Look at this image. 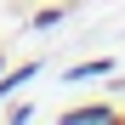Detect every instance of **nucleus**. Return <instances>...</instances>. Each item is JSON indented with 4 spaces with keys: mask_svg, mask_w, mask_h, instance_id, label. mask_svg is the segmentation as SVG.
I'll return each mask as SVG.
<instances>
[{
    "mask_svg": "<svg viewBox=\"0 0 125 125\" xmlns=\"http://www.w3.org/2000/svg\"><path fill=\"white\" fill-rule=\"evenodd\" d=\"M62 17H68V6H40V11L29 17V29H57Z\"/></svg>",
    "mask_w": 125,
    "mask_h": 125,
    "instance_id": "obj_4",
    "label": "nucleus"
},
{
    "mask_svg": "<svg viewBox=\"0 0 125 125\" xmlns=\"http://www.w3.org/2000/svg\"><path fill=\"white\" fill-rule=\"evenodd\" d=\"M125 119L114 102H74V108H62V125H114Z\"/></svg>",
    "mask_w": 125,
    "mask_h": 125,
    "instance_id": "obj_1",
    "label": "nucleus"
},
{
    "mask_svg": "<svg viewBox=\"0 0 125 125\" xmlns=\"http://www.w3.org/2000/svg\"><path fill=\"white\" fill-rule=\"evenodd\" d=\"M40 68H46V62H40V57H29L23 68H0V102H6V97H11L17 85H29V80H34Z\"/></svg>",
    "mask_w": 125,
    "mask_h": 125,
    "instance_id": "obj_2",
    "label": "nucleus"
},
{
    "mask_svg": "<svg viewBox=\"0 0 125 125\" xmlns=\"http://www.w3.org/2000/svg\"><path fill=\"white\" fill-rule=\"evenodd\" d=\"M0 68H6V57H0Z\"/></svg>",
    "mask_w": 125,
    "mask_h": 125,
    "instance_id": "obj_6",
    "label": "nucleus"
},
{
    "mask_svg": "<svg viewBox=\"0 0 125 125\" xmlns=\"http://www.w3.org/2000/svg\"><path fill=\"white\" fill-rule=\"evenodd\" d=\"M6 119H11V125H23V119H34V102H11V108H6Z\"/></svg>",
    "mask_w": 125,
    "mask_h": 125,
    "instance_id": "obj_5",
    "label": "nucleus"
},
{
    "mask_svg": "<svg viewBox=\"0 0 125 125\" xmlns=\"http://www.w3.org/2000/svg\"><path fill=\"white\" fill-rule=\"evenodd\" d=\"M102 74H114V57H85L68 68V85H85V80H102Z\"/></svg>",
    "mask_w": 125,
    "mask_h": 125,
    "instance_id": "obj_3",
    "label": "nucleus"
}]
</instances>
